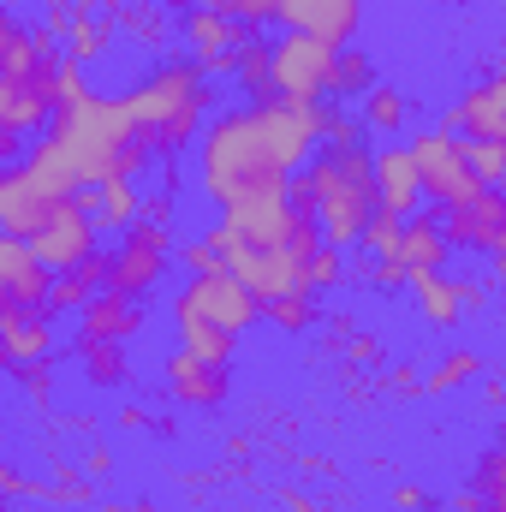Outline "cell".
I'll list each match as a JSON object with an SVG mask.
<instances>
[{"label": "cell", "mask_w": 506, "mask_h": 512, "mask_svg": "<svg viewBox=\"0 0 506 512\" xmlns=\"http://www.w3.org/2000/svg\"><path fill=\"white\" fill-rule=\"evenodd\" d=\"M322 120H328V108H304V102H280V96L221 114L197 149L203 197L221 215L239 203H256V197H286L292 173L310 167V155L322 143Z\"/></svg>", "instance_id": "1"}, {"label": "cell", "mask_w": 506, "mask_h": 512, "mask_svg": "<svg viewBox=\"0 0 506 512\" xmlns=\"http://www.w3.org/2000/svg\"><path fill=\"white\" fill-rule=\"evenodd\" d=\"M48 143L72 161L84 191L114 185V179H137L155 161V143L131 120L126 96H102V90H90L84 102H66L48 126Z\"/></svg>", "instance_id": "2"}, {"label": "cell", "mask_w": 506, "mask_h": 512, "mask_svg": "<svg viewBox=\"0 0 506 512\" xmlns=\"http://www.w3.org/2000/svg\"><path fill=\"white\" fill-rule=\"evenodd\" d=\"M60 66L66 48L42 30H30L18 12L0 18V137L48 131L60 114Z\"/></svg>", "instance_id": "3"}, {"label": "cell", "mask_w": 506, "mask_h": 512, "mask_svg": "<svg viewBox=\"0 0 506 512\" xmlns=\"http://www.w3.org/2000/svg\"><path fill=\"white\" fill-rule=\"evenodd\" d=\"M292 197L316 209L328 245L352 251L364 245V227L381 215V191H376V149H322L310 155V167L292 179Z\"/></svg>", "instance_id": "4"}, {"label": "cell", "mask_w": 506, "mask_h": 512, "mask_svg": "<svg viewBox=\"0 0 506 512\" xmlns=\"http://www.w3.org/2000/svg\"><path fill=\"white\" fill-rule=\"evenodd\" d=\"M131 108V120L143 126V137L155 143V155H173L185 149L197 131H203V114L215 108L209 96V78L197 72V60H161L143 84L120 90Z\"/></svg>", "instance_id": "5"}, {"label": "cell", "mask_w": 506, "mask_h": 512, "mask_svg": "<svg viewBox=\"0 0 506 512\" xmlns=\"http://www.w3.org/2000/svg\"><path fill=\"white\" fill-rule=\"evenodd\" d=\"M274 96L280 102H304V108H322L334 96V78H340V54L334 42H316L304 30H280L274 42Z\"/></svg>", "instance_id": "6"}, {"label": "cell", "mask_w": 506, "mask_h": 512, "mask_svg": "<svg viewBox=\"0 0 506 512\" xmlns=\"http://www.w3.org/2000/svg\"><path fill=\"white\" fill-rule=\"evenodd\" d=\"M411 155H417V173H423V197L441 203V215L459 209V203H471V197L483 191V179H477L471 149H465L459 131H447V126L411 131Z\"/></svg>", "instance_id": "7"}, {"label": "cell", "mask_w": 506, "mask_h": 512, "mask_svg": "<svg viewBox=\"0 0 506 512\" xmlns=\"http://www.w3.org/2000/svg\"><path fill=\"white\" fill-rule=\"evenodd\" d=\"M227 268L251 286L262 304L316 292V286H310V256H298L292 245H245V239H239V251L227 256Z\"/></svg>", "instance_id": "8"}, {"label": "cell", "mask_w": 506, "mask_h": 512, "mask_svg": "<svg viewBox=\"0 0 506 512\" xmlns=\"http://www.w3.org/2000/svg\"><path fill=\"white\" fill-rule=\"evenodd\" d=\"M96 209H90V197H78V203H60L54 209V221L30 239V251L42 256L54 274H72V268H84L90 256H96Z\"/></svg>", "instance_id": "9"}, {"label": "cell", "mask_w": 506, "mask_h": 512, "mask_svg": "<svg viewBox=\"0 0 506 512\" xmlns=\"http://www.w3.org/2000/svg\"><path fill=\"white\" fill-rule=\"evenodd\" d=\"M114 256V292H131V298H143L161 274H167V262H173V239H167V227H155V221H137L131 233H120V251Z\"/></svg>", "instance_id": "10"}, {"label": "cell", "mask_w": 506, "mask_h": 512, "mask_svg": "<svg viewBox=\"0 0 506 512\" xmlns=\"http://www.w3.org/2000/svg\"><path fill=\"white\" fill-rule=\"evenodd\" d=\"M453 251H477V256H501L506 251V191L501 185H483L471 203L447 209L441 215Z\"/></svg>", "instance_id": "11"}, {"label": "cell", "mask_w": 506, "mask_h": 512, "mask_svg": "<svg viewBox=\"0 0 506 512\" xmlns=\"http://www.w3.org/2000/svg\"><path fill=\"white\" fill-rule=\"evenodd\" d=\"M179 298L197 304L209 322H221V328H233V334H245L251 322H262V298H256L233 268H221V274H191V286H185Z\"/></svg>", "instance_id": "12"}, {"label": "cell", "mask_w": 506, "mask_h": 512, "mask_svg": "<svg viewBox=\"0 0 506 512\" xmlns=\"http://www.w3.org/2000/svg\"><path fill=\"white\" fill-rule=\"evenodd\" d=\"M441 126L459 131L465 143H506V78H483V84H471L447 114H441Z\"/></svg>", "instance_id": "13"}, {"label": "cell", "mask_w": 506, "mask_h": 512, "mask_svg": "<svg viewBox=\"0 0 506 512\" xmlns=\"http://www.w3.org/2000/svg\"><path fill=\"white\" fill-rule=\"evenodd\" d=\"M280 24L286 30H304L316 42L352 48L358 30H364V0H280Z\"/></svg>", "instance_id": "14"}, {"label": "cell", "mask_w": 506, "mask_h": 512, "mask_svg": "<svg viewBox=\"0 0 506 512\" xmlns=\"http://www.w3.org/2000/svg\"><path fill=\"white\" fill-rule=\"evenodd\" d=\"M54 268L30 251V239H0V304L18 310H48Z\"/></svg>", "instance_id": "15"}, {"label": "cell", "mask_w": 506, "mask_h": 512, "mask_svg": "<svg viewBox=\"0 0 506 512\" xmlns=\"http://www.w3.org/2000/svg\"><path fill=\"white\" fill-rule=\"evenodd\" d=\"M161 376H167V393H173L179 405H197V411H215V405L233 393V364H203V358H191V352H173V358L161 364Z\"/></svg>", "instance_id": "16"}, {"label": "cell", "mask_w": 506, "mask_h": 512, "mask_svg": "<svg viewBox=\"0 0 506 512\" xmlns=\"http://www.w3.org/2000/svg\"><path fill=\"white\" fill-rule=\"evenodd\" d=\"M376 191H381V209L411 221L417 203H423V173H417V155L411 143H381L376 149Z\"/></svg>", "instance_id": "17"}, {"label": "cell", "mask_w": 506, "mask_h": 512, "mask_svg": "<svg viewBox=\"0 0 506 512\" xmlns=\"http://www.w3.org/2000/svg\"><path fill=\"white\" fill-rule=\"evenodd\" d=\"M411 304L429 328H459L465 304H483L477 280H447V274H411Z\"/></svg>", "instance_id": "18"}, {"label": "cell", "mask_w": 506, "mask_h": 512, "mask_svg": "<svg viewBox=\"0 0 506 512\" xmlns=\"http://www.w3.org/2000/svg\"><path fill=\"white\" fill-rule=\"evenodd\" d=\"M0 346H6V364H12V370L48 364V352H54V310L0 304Z\"/></svg>", "instance_id": "19"}, {"label": "cell", "mask_w": 506, "mask_h": 512, "mask_svg": "<svg viewBox=\"0 0 506 512\" xmlns=\"http://www.w3.org/2000/svg\"><path fill=\"white\" fill-rule=\"evenodd\" d=\"M131 334H143V310L131 304V292H96L84 310H78V346H90V340H120L126 346Z\"/></svg>", "instance_id": "20"}, {"label": "cell", "mask_w": 506, "mask_h": 512, "mask_svg": "<svg viewBox=\"0 0 506 512\" xmlns=\"http://www.w3.org/2000/svg\"><path fill=\"white\" fill-rule=\"evenodd\" d=\"M173 334H179V352H191V358H203V364H233V352H239V334L233 328H221V322H209L197 304H185V298H173Z\"/></svg>", "instance_id": "21"}, {"label": "cell", "mask_w": 506, "mask_h": 512, "mask_svg": "<svg viewBox=\"0 0 506 512\" xmlns=\"http://www.w3.org/2000/svg\"><path fill=\"white\" fill-rule=\"evenodd\" d=\"M447 256H453V239H447V227H441V221H429V215H411V221H405L399 262H405L411 274H441V268H447Z\"/></svg>", "instance_id": "22"}, {"label": "cell", "mask_w": 506, "mask_h": 512, "mask_svg": "<svg viewBox=\"0 0 506 512\" xmlns=\"http://www.w3.org/2000/svg\"><path fill=\"white\" fill-rule=\"evenodd\" d=\"M84 197H90V209H96V227H102V233H131V227H137V215H143V197H137V185H131V179L96 185V191H84Z\"/></svg>", "instance_id": "23"}, {"label": "cell", "mask_w": 506, "mask_h": 512, "mask_svg": "<svg viewBox=\"0 0 506 512\" xmlns=\"http://www.w3.org/2000/svg\"><path fill=\"white\" fill-rule=\"evenodd\" d=\"M114 48V18L90 0L78 18H72V30H66V60H78V66H90L96 54H108Z\"/></svg>", "instance_id": "24"}, {"label": "cell", "mask_w": 506, "mask_h": 512, "mask_svg": "<svg viewBox=\"0 0 506 512\" xmlns=\"http://www.w3.org/2000/svg\"><path fill=\"white\" fill-rule=\"evenodd\" d=\"M78 364H84L90 387H126V376H131L120 340H90V346H78Z\"/></svg>", "instance_id": "25"}, {"label": "cell", "mask_w": 506, "mask_h": 512, "mask_svg": "<svg viewBox=\"0 0 506 512\" xmlns=\"http://www.w3.org/2000/svg\"><path fill=\"white\" fill-rule=\"evenodd\" d=\"M471 489H477L483 512H506V429L489 441V453L477 459V477H471Z\"/></svg>", "instance_id": "26"}, {"label": "cell", "mask_w": 506, "mask_h": 512, "mask_svg": "<svg viewBox=\"0 0 506 512\" xmlns=\"http://www.w3.org/2000/svg\"><path fill=\"white\" fill-rule=\"evenodd\" d=\"M477 376H483V352H465V346H459V352H447V358H441V364L429 370V382H423V393H429V399H447L453 387L477 382Z\"/></svg>", "instance_id": "27"}, {"label": "cell", "mask_w": 506, "mask_h": 512, "mask_svg": "<svg viewBox=\"0 0 506 512\" xmlns=\"http://www.w3.org/2000/svg\"><path fill=\"white\" fill-rule=\"evenodd\" d=\"M358 120H364V131H376V137H393V131H405L411 114H405V96H399L393 84H376V90L364 96V114H358Z\"/></svg>", "instance_id": "28"}, {"label": "cell", "mask_w": 506, "mask_h": 512, "mask_svg": "<svg viewBox=\"0 0 506 512\" xmlns=\"http://www.w3.org/2000/svg\"><path fill=\"white\" fill-rule=\"evenodd\" d=\"M262 316L274 322V328H286V334H304V328H316V292H304V298H274V304H262Z\"/></svg>", "instance_id": "29"}, {"label": "cell", "mask_w": 506, "mask_h": 512, "mask_svg": "<svg viewBox=\"0 0 506 512\" xmlns=\"http://www.w3.org/2000/svg\"><path fill=\"white\" fill-rule=\"evenodd\" d=\"M370 90H376V66H370L358 48H346V54H340V78H334V96H358V102H364Z\"/></svg>", "instance_id": "30"}, {"label": "cell", "mask_w": 506, "mask_h": 512, "mask_svg": "<svg viewBox=\"0 0 506 512\" xmlns=\"http://www.w3.org/2000/svg\"><path fill=\"white\" fill-rule=\"evenodd\" d=\"M399 239H405V221H399V215H387V209L364 227V251H370V256H399Z\"/></svg>", "instance_id": "31"}, {"label": "cell", "mask_w": 506, "mask_h": 512, "mask_svg": "<svg viewBox=\"0 0 506 512\" xmlns=\"http://www.w3.org/2000/svg\"><path fill=\"white\" fill-rule=\"evenodd\" d=\"M483 185H506V143H465Z\"/></svg>", "instance_id": "32"}, {"label": "cell", "mask_w": 506, "mask_h": 512, "mask_svg": "<svg viewBox=\"0 0 506 512\" xmlns=\"http://www.w3.org/2000/svg\"><path fill=\"white\" fill-rule=\"evenodd\" d=\"M322 143H328V149H358V143H364V120L328 108V120H322Z\"/></svg>", "instance_id": "33"}, {"label": "cell", "mask_w": 506, "mask_h": 512, "mask_svg": "<svg viewBox=\"0 0 506 512\" xmlns=\"http://www.w3.org/2000/svg\"><path fill=\"white\" fill-rule=\"evenodd\" d=\"M340 280H346V251L340 245H322L316 262H310V286L322 292V286H340Z\"/></svg>", "instance_id": "34"}, {"label": "cell", "mask_w": 506, "mask_h": 512, "mask_svg": "<svg viewBox=\"0 0 506 512\" xmlns=\"http://www.w3.org/2000/svg\"><path fill=\"white\" fill-rule=\"evenodd\" d=\"M179 262H185L191 274H221V268H227V256L215 251L209 239H197V245H185V251H179Z\"/></svg>", "instance_id": "35"}, {"label": "cell", "mask_w": 506, "mask_h": 512, "mask_svg": "<svg viewBox=\"0 0 506 512\" xmlns=\"http://www.w3.org/2000/svg\"><path fill=\"white\" fill-rule=\"evenodd\" d=\"M12 376L24 382V393H36V399L54 393V364H24V370H12Z\"/></svg>", "instance_id": "36"}, {"label": "cell", "mask_w": 506, "mask_h": 512, "mask_svg": "<svg viewBox=\"0 0 506 512\" xmlns=\"http://www.w3.org/2000/svg\"><path fill=\"white\" fill-rule=\"evenodd\" d=\"M239 18L262 30V24H274V18H280V0H239Z\"/></svg>", "instance_id": "37"}, {"label": "cell", "mask_w": 506, "mask_h": 512, "mask_svg": "<svg viewBox=\"0 0 506 512\" xmlns=\"http://www.w3.org/2000/svg\"><path fill=\"white\" fill-rule=\"evenodd\" d=\"M393 507L399 512H429V495H423L417 483H399V489H393Z\"/></svg>", "instance_id": "38"}, {"label": "cell", "mask_w": 506, "mask_h": 512, "mask_svg": "<svg viewBox=\"0 0 506 512\" xmlns=\"http://www.w3.org/2000/svg\"><path fill=\"white\" fill-rule=\"evenodd\" d=\"M167 215H173V197H167V191H155V197H143V221H155V227H167Z\"/></svg>", "instance_id": "39"}, {"label": "cell", "mask_w": 506, "mask_h": 512, "mask_svg": "<svg viewBox=\"0 0 506 512\" xmlns=\"http://www.w3.org/2000/svg\"><path fill=\"white\" fill-rule=\"evenodd\" d=\"M179 6H191V12H227V18H239V0H179Z\"/></svg>", "instance_id": "40"}, {"label": "cell", "mask_w": 506, "mask_h": 512, "mask_svg": "<svg viewBox=\"0 0 506 512\" xmlns=\"http://www.w3.org/2000/svg\"><path fill=\"white\" fill-rule=\"evenodd\" d=\"M120 423H126V429H149V411H143V405H126Z\"/></svg>", "instance_id": "41"}, {"label": "cell", "mask_w": 506, "mask_h": 512, "mask_svg": "<svg viewBox=\"0 0 506 512\" xmlns=\"http://www.w3.org/2000/svg\"><path fill=\"white\" fill-rule=\"evenodd\" d=\"M108 465H114V459H108V453H102V447H90V459H84V471H90V477H102V471H108Z\"/></svg>", "instance_id": "42"}, {"label": "cell", "mask_w": 506, "mask_h": 512, "mask_svg": "<svg viewBox=\"0 0 506 512\" xmlns=\"http://www.w3.org/2000/svg\"><path fill=\"white\" fill-rule=\"evenodd\" d=\"M102 512H155L149 501H102Z\"/></svg>", "instance_id": "43"}, {"label": "cell", "mask_w": 506, "mask_h": 512, "mask_svg": "<svg viewBox=\"0 0 506 512\" xmlns=\"http://www.w3.org/2000/svg\"><path fill=\"white\" fill-rule=\"evenodd\" d=\"M483 405H495V411H501V405H506V382H489V387H483Z\"/></svg>", "instance_id": "44"}, {"label": "cell", "mask_w": 506, "mask_h": 512, "mask_svg": "<svg viewBox=\"0 0 506 512\" xmlns=\"http://www.w3.org/2000/svg\"><path fill=\"white\" fill-rule=\"evenodd\" d=\"M280 501H286V507H292V512H322V507H310V501H304V495H298V489H286V495H280Z\"/></svg>", "instance_id": "45"}, {"label": "cell", "mask_w": 506, "mask_h": 512, "mask_svg": "<svg viewBox=\"0 0 506 512\" xmlns=\"http://www.w3.org/2000/svg\"><path fill=\"white\" fill-rule=\"evenodd\" d=\"M495 280H501V286H506V251L495 256Z\"/></svg>", "instance_id": "46"}, {"label": "cell", "mask_w": 506, "mask_h": 512, "mask_svg": "<svg viewBox=\"0 0 506 512\" xmlns=\"http://www.w3.org/2000/svg\"><path fill=\"white\" fill-rule=\"evenodd\" d=\"M501 78H506V48H501Z\"/></svg>", "instance_id": "47"}, {"label": "cell", "mask_w": 506, "mask_h": 512, "mask_svg": "<svg viewBox=\"0 0 506 512\" xmlns=\"http://www.w3.org/2000/svg\"><path fill=\"white\" fill-rule=\"evenodd\" d=\"M6 6H12V12H18V0H6Z\"/></svg>", "instance_id": "48"}, {"label": "cell", "mask_w": 506, "mask_h": 512, "mask_svg": "<svg viewBox=\"0 0 506 512\" xmlns=\"http://www.w3.org/2000/svg\"><path fill=\"white\" fill-rule=\"evenodd\" d=\"M501 6H506V0H501Z\"/></svg>", "instance_id": "49"}, {"label": "cell", "mask_w": 506, "mask_h": 512, "mask_svg": "<svg viewBox=\"0 0 506 512\" xmlns=\"http://www.w3.org/2000/svg\"><path fill=\"white\" fill-rule=\"evenodd\" d=\"M501 191H506V185H501Z\"/></svg>", "instance_id": "50"}]
</instances>
